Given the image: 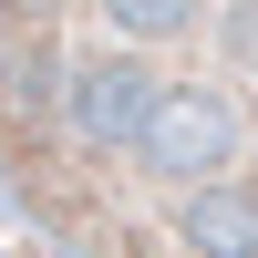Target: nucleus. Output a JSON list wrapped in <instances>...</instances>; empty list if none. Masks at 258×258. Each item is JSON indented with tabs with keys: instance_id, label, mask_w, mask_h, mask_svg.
I'll list each match as a JSON object with an SVG mask.
<instances>
[{
	"instance_id": "f257e3e1",
	"label": "nucleus",
	"mask_w": 258,
	"mask_h": 258,
	"mask_svg": "<svg viewBox=\"0 0 258 258\" xmlns=\"http://www.w3.org/2000/svg\"><path fill=\"white\" fill-rule=\"evenodd\" d=\"M0 176L73 258H258V11H0Z\"/></svg>"
},
{
	"instance_id": "f03ea898",
	"label": "nucleus",
	"mask_w": 258,
	"mask_h": 258,
	"mask_svg": "<svg viewBox=\"0 0 258 258\" xmlns=\"http://www.w3.org/2000/svg\"><path fill=\"white\" fill-rule=\"evenodd\" d=\"M0 258H52V248H31V238H0Z\"/></svg>"
}]
</instances>
